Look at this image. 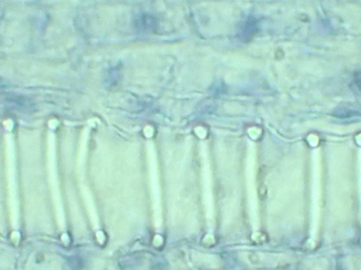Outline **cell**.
Listing matches in <instances>:
<instances>
[{"mask_svg":"<svg viewBox=\"0 0 361 270\" xmlns=\"http://www.w3.org/2000/svg\"><path fill=\"white\" fill-rule=\"evenodd\" d=\"M314 178L313 188H312V200H313V204H312V208H313V221H312V228H311V240L314 242L317 240L318 235V227H319V219H320V170L319 166L317 165L316 161V168L314 170Z\"/></svg>","mask_w":361,"mask_h":270,"instance_id":"cell-1","label":"cell"}]
</instances>
